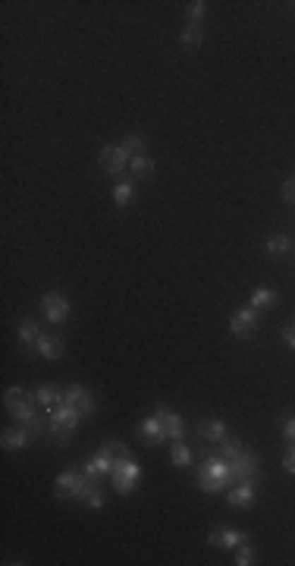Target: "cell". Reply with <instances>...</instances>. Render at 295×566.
Listing matches in <instances>:
<instances>
[{"label":"cell","instance_id":"6da1fadb","mask_svg":"<svg viewBox=\"0 0 295 566\" xmlns=\"http://www.w3.org/2000/svg\"><path fill=\"white\" fill-rule=\"evenodd\" d=\"M54 494H57V500H79L88 509H104V491L97 478L79 469H63L54 481Z\"/></svg>","mask_w":295,"mask_h":566},{"label":"cell","instance_id":"7a4b0ae2","mask_svg":"<svg viewBox=\"0 0 295 566\" xmlns=\"http://www.w3.org/2000/svg\"><path fill=\"white\" fill-rule=\"evenodd\" d=\"M195 456H201L198 466V488L205 494H227L233 488V472L229 463L217 450H198Z\"/></svg>","mask_w":295,"mask_h":566},{"label":"cell","instance_id":"3957f363","mask_svg":"<svg viewBox=\"0 0 295 566\" xmlns=\"http://www.w3.org/2000/svg\"><path fill=\"white\" fill-rule=\"evenodd\" d=\"M126 456H132L129 453V447L123 444V440H107V444L101 447V450L95 453V456L88 459L85 466H82V472L85 475H91V478H110V472H114V466L119 463V459H126Z\"/></svg>","mask_w":295,"mask_h":566},{"label":"cell","instance_id":"277c9868","mask_svg":"<svg viewBox=\"0 0 295 566\" xmlns=\"http://www.w3.org/2000/svg\"><path fill=\"white\" fill-rule=\"evenodd\" d=\"M82 422H85V418H82L79 412L69 406L66 400H63L54 412H47V431L54 435V440H57V444H69V440H73V431L79 428Z\"/></svg>","mask_w":295,"mask_h":566},{"label":"cell","instance_id":"5b68a950","mask_svg":"<svg viewBox=\"0 0 295 566\" xmlns=\"http://www.w3.org/2000/svg\"><path fill=\"white\" fill-rule=\"evenodd\" d=\"M4 403H6V409H10V415L16 418L19 425H25L29 418H35L41 412V406H38V400H35V394H25L23 387H10L4 394Z\"/></svg>","mask_w":295,"mask_h":566},{"label":"cell","instance_id":"8992f818","mask_svg":"<svg viewBox=\"0 0 295 566\" xmlns=\"http://www.w3.org/2000/svg\"><path fill=\"white\" fill-rule=\"evenodd\" d=\"M138 478H142V466L136 463V456H126L119 459L114 466V472H110V481H114L116 494H132L138 485Z\"/></svg>","mask_w":295,"mask_h":566},{"label":"cell","instance_id":"52a82bcc","mask_svg":"<svg viewBox=\"0 0 295 566\" xmlns=\"http://www.w3.org/2000/svg\"><path fill=\"white\" fill-rule=\"evenodd\" d=\"M258 324H261V312L251 309V305H242V309H236L233 318H229V334H233L236 340H248V337H255Z\"/></svg>","mask_w":295,"mask_h":566},{"label":"cell","instance_id":"ba28073f","mask_svg":"<svg viewBox=\"0 0 295 566\" xmlns=\"http://www.w3.org/2000/svg\"><path fill=\"white\" fill-rule=\"evenodd\" d=\"M97 160H101V170L107 173V177H114V179H123L126 167H129V155H126L119 145H104Z\"/></svg>","mask_w":295,"mask_h":566},{"label":"cell","instance_id":"9c48e42d","mask_svg":"<svg viewBox=\"0 0 295 566\" xmlns=\"http://www.w3.org/2000/svg\"><path fill=\"white\" fill-rule=\"evenodd\" d=\"M41 312H44V318L51 321V324H63V321L69 318V312H73V305H69V299L63 296V293L51 290L41 296Z\"/></svg>","mask_w":295,"mask_h":566},{"label":"cell","instance_id":"30bf717a","mask_svg":"<svg viewBox=\"0 0 295 566\" xmlns=\"http://www.w3.org/2000/svg\"><path fill=\"white\" fill-rule=\"evenodd\" d=\"M66 403L73 406L76 412H79L82 418H95V412H97V403H95V396L88 394L82 384H69V390H66Z\"/></svg>","mask_w":295,"mask_h":566},{"label":"cell","instance_id":"8fae6325","mask_svg":"<svg viewBox=\"0 0 295 566\" xmlns=\"http://www.w3.org/2000/svg\"><path fill=\"white\" fill-rule=\"evenodd\" d=\"M154 415L164 422V435L167 440H182L186 437V422H182V415H176V412H170V406H154Z\"/></svg>","mask_w":295,"mask_h":566},{"label":"cell","instance_id":"7c38bea8","mask_svg":"<svg viewBox=\"0 0 295 566\" xmlns=\"http://www.w3.org/2000/svg\"><path fill=\"white\" fill-rule=\"evenodd\" d=\"M258 497V481H239L227 491V503L229 507H239V509H248Z\"/></svg>","mask_w":295,"mask_h":566},{"label":"cell","instance_id":"4fadbf2b","mask_svg":"<svg viewBox=\"0 0 295 566\" xmlns=\"http://www.w3.org/2000/svg\"><path fill=\"white\" fill-rule=\"evenodd\" d=\"M136 431H138V437H142L148 447H160V444L167 440V435H164V422H160L157 415L142 418V422L136 425Z\"/></svg>","mask_w":295,"mask_h":566},{"label":"cell","instance_id":"5bb4252c","mask_svg":"<svg viewBox=\"0 0 295 566\" xmlns=\"http://www.w3.org/2000/svg\"><path fill=\"white\" fill-rule=\"evenodd\" d=\"M245 541H248V535H245L242 529H233V526L214 529V532L207 535V544H210V548H239V544H245Z\"/></svg>","mask_w":295,"mask_h":566},{"label":"cell","instance_id":"9a60e30c","mask_svg":"<svg viewBox=\"0 0 295 566\" xmlns=\"http://www.w3.org/2000/svg\"><path fill=\"white\" fill-rule=\"evenodd\" d=\"M63 349H66V346H63V337H60V334H41L32 353L41 355V359H47V362H57L60 355H63Z\"/></svg>","mask_w":295,"mask_h":566},{"label":"cell","instance_id":"2e32d148","mask_svg":"<svg viewBox=\"0 0 295 566\" xmlns=\"http://www.w3.org/2000/svg\"><path fill=\"white\" fill-rule=\"evenodd\" d=\"M35 400H38V406L44 409V415H47V412H54L66 400V394H60L54 384H41V387H35Z\"/></svg>","mask_w":295,"mask_h":566},{"label":"cell","instance_id":"e0dca14e","mask_svg":"<svg viewBox=\"0 0 295 566\" xmlns=\"http://www.w3.org/2000/svg\"><path fill=\"white\" fill-rule=\"evenodd\" d=\"M41 324L35 318H23L19 321V327H16V337H19V343L25 346V353L32 355V349H35V343H38V337H41Z\"/></svg>","mask_w":295,"mask_h":566},{"label":"cell","instance_id":"ac0fdd59","mask_svg":"<svg viewBox=\"0 0 295 566\" xmlns=\"http://www.w3.org/2000/svg\"><path fill=\"white\" fill-rule=\"evenodd\" d=\"M0 444H4V450H23V447L35 444V440L29 435V428H25V425H19V428H6L4 435H0Z\"/></svg>","mask_w":295,"mask_h":566},{"label":"cell","instance_id":"d6986e66","mask_svg":"<svg viewBox=\"0 0 295 566\" xmlns=\"http://www.w3.org/2000/svg\"><path fill=\"white\" fill-rule=\"evenodd\" d=\"M198 435L207 440V444H220V440H227L229 428L227 422H220V418H205V422L198 425Z\"/></svg>","mask_w":295,"mask_h":566},{"label":"cell","instance_id":"ffe728a7","mask_svg":"<svg viewBox=\"0 0 295 566\" xmlns=\"http://www.w3.org/2000/svg\"><path fill=\"white\" fill-rule=\"evenodd\" d=\"M195 463V450L188 444H182V440H173L170 447V466H176V469H188V466Z\"/></svg>","mask_w":295,"mask_h":566},{"label":"cell","instance_id":"44dd1931","mask_svg":"<svg viewBox=\"0 0 295 566\" xmlns=\"http://www.w3.org/2000/svg\"><path fill=\"white\" fill-rule=\"evenodd\" d=\"M129 170H132V179H148V177H154L157 167H154V158L145 151V155H136L129 160Z\"/></svg>","mask_w":295,"mask_h":566},{"label":"cell","instance_id":"7402d4cb","mask_svg":"<svg viewBox=\"0 0 295 566\" xmlns=\"http://www.w3.org/2000/svg\"><path fill=\"white\" fill-rule=\"evenodd\" d=\"M132 199H136V179H116V186H114V205L116 208H126V205H132Z\"/></svg>","mask_w":295,"mask_h":566},{"label":"cell","instance_id":"603a6c76","mask_svg":"<svg viewBox=\"0 0 295 566\" xmlns=\"http://www.w3.org/2000/svg\"><path fill=\"white\" fill-rule=\"evenodd\" d=\"M292 249H295V246H292V240H289L286 233L270 236V240H267V246H264V252H267L270 258H283V255H289Z\"/></svg>","mask_w":295,"mask_h":566},{"label":"cell","instance_id":"cb8c5ba5","mask_svg":"<svg viewBox=\"0 0 295 566\" xmlns=\"http://www.w3.org/2000/svg\"><path fill=\"white\" fill-rule=\"evenodd\" d=\"M201 41H205V29H201V23H188L186 29L179 32V45L186 47V51H192V47H198Z\"/></svg>","mask_w":295,"mask_h":566},{"label":"cell","instance_id":"d4e9b609","mask_svg":"<svg viewBox=\"0 0 295 566\" xmlns=\"http://www.w3.org/2000/svg\"><path fill=\"white\" fill-rule=\"evenodd\" d=\"M277 302H279V296L273 290H264V286H258V290L251 293V299H248V305L251 309H258V312L270 309V305H277Z\"/></svg>","mask_w":295,"mask_h":566},{"label":"cell","instance_id":"484cf974","mask_svg":"<svg viewBox=\"0 0 295 566\" xmlns=\"http://www.w3.org/2000/svg\"><path fill=\"white\" fill-rule=\"evenodd\" d=\"M119 148L129 155V160L136 158V155H145V148H148V138L145 136H138V132H129V136L119 142Z\"/></svg>","mask_w":295,"mask_h":566},{"label":"cell","instance_id":"4316f807","mask_svg":"<svg viewBox=\"0 0 295 566\" xmlns=\"http://www.w3.org/2000/svg\"><path fill=\"white\" fill-rule=\"evenodd\" d=\"M251 563H258L255 550L248 548V541H245V544H239V548H236V566H251Z\"/></svg>","mask_w":295,"mask_h":566},{"label":"cell","instance_id":"83f0119b","mask_svg":"<svg viewBox=\"0 0 295 566\" xmlns=\"http://www.w3.org/2000/svg\"><path fill=\"white\" fill-rule=\"evenodd\" d=\"M41 412H44V409H41ZM41 412H38L35 418H29V422H25V428H29L32 440H41V437H44V415H41Z\"/></svg>","mask_w":295,"mask_h":566},{"label":"cell","instance_id":"f1b7e54d","mask_svg":"<svg viewBox=\"0 0 295 566\" xmlns=\"http://www.w3.org/2000/svg\"><path fill=\"white\" fill-rule=\"evenodd\" d=\"M279 431H283V440H286V444H295V415H292V412L279 418Z\"/></svg>","mask_w":295,"mask_h":566},{"label":"cell","instance_id":"f546056e","mask_svg":"<svg viewBox=\"0 0 295 566\" xmlns=\"http://www.w3.org/2000/svg\"><path fill=\"white\" fill-rule=\"evenodd\" d=\"M205 0H195V4H188V10H186V16H188V23H201V16H205Z\"/></svg>","mask_w":295,"mask_h":566},{"label":"cell","instance_id":"4dcf8cb0","mask_svg":"<svg viewBox=\"0 0 295 566\" xmlns=\"http://www.w3.org/2000/svg\"><path fill=\"white\" fill-rule=\"evenodd\" d=\"M283 469L289 472V475H295V444L286 447V453H283Z\"/></svg>","mask_w":295,"mask_h":566},{"label":"cell","instance_id":"1f68e13d","mask_svg":"<svg viewBox=\"0 0 295 566\" xmlns=\"http://www.w3.org/2000/svg\"><path fill=\"white\" fill-rule=\"evenodd\" d=\"M283 201H289V205H295V173L289 179L283 183Z\"/></svg>","mask_w":295,"mask_h":566},{"label":"cell","instance_id":"d6a6232c","mask_svg":"<svg viewBox=\"0 0 295 566\" xmlns=\"http://www.w3.org/2000/svg\"><path fill=\"white\" fill-rule=\"evenodd\" d=\"M279 334H283V343L289 349H295V324H283V331Z\"/></svg>","mask_w":295,"mask_h":566}]
</instances>
